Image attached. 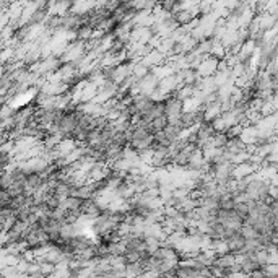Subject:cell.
<instances>
[{"mask_svg": "<svg viewBox=\"0 0 278 278\" xmlns=\"http://www.w3.org/2000/svg\"><path fill=\"white\" fill-rule=\"evenodd\" d=\"M163 104H165V116L168 117L169 124L174 122V121H179L182 112H184V103L171 94L168 100L163 101Z\"/></svg>", "mask_w": 278, "mask_h": 278, "instance_id": "obj_1", "label": "cell"}]
</instances>
